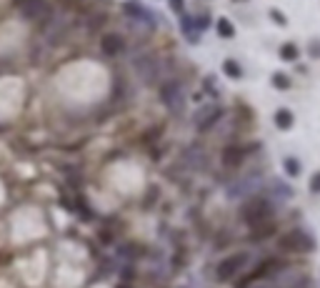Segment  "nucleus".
Returning <instances> with one entry per match:
<instances>
[{
    "instance_id": "obj_15",
    "label": "nucleus",
    "mask_w": 320,
    "mask_h": 288,
    "mask_svg": "<svg viewBox=\"0 0 320 288\" xmlns=\"http://www.w3.org/2000/svg\"><path fill=\"white\" fill-rule=\"evenodd\" d=\"M273 85H275V88H280V90H285V88H290V80H288L285 75L275 73V75H273Z\"/></svg>"
},
{
    "instance_id": "obj_3",
    "label": "nucleus",
    "mask_w": 320,
    "mask_h": 288,
    "mask_svg": "<svg viewBox=\"0 0 320 288\" xmlns=\"http://www.w3.org/2000/svg\"><path fill=\"white\" fill-rule=\"evenodd\" d=\"M278 251L303 256V253L315 251V238H313V233H308V231H303V228H293V231H285V233L278 238Z\"/></svg>"
},
{
    "instance_id": "obj_2",
    "label": "nucleus",
    "mask_w": 320,
    "mask_h": 288,
    "mask_svg": "<svg viewBox=\"0 0 320 288\" xmlns=\"http://www.w3.org/2000/svg\"><path fill=\"white\" fill-rule=\"evenodd\" d=\"M270 218H273V201L260 196V193L250 196V201L243 208V221L250 228H260V226H268Z\"/></svg>"
},
{
    "instance_id": "obj_17",
    "label": "nucleus",
    "mask_w": 320,
    "mask_h": 288,
    "mask_svg": "<svg viewBox=\"0 0 320 288\" xmlns=\"http://www.w3.org/2000/svg\"><path fill=\"white\" fill-rule=\"evenodd\" d=\"M270 15H273V20H275V23H280V25H285V18L280 15V10H270Z\"/></svg>"
},
{
    "instance_id": "obj_13",
    "label": "nucleus",
    "mask_w": 320,
    "mask_h": 288,
    "mask_svg": "<svg viewBox=\"0 0 320 288\" xmlns=\"http://www.w3.org/2000/svg\"><path fill=\"white\" fill-rule=\"evenodd\" d=\"M223 70H225V75H230V78H235V80L243 75V70H240V65H238L235 60H225V63H223Z\"/></svg>"
},
{
    "instance_id": "obj_19",
    "label": "nucleus",
    "mask_w": 320,
    "mask_h": 288,
    "mask_svg": "<svg viewBox=\"0 0 320 288\" xmlns=\"http://www.w3.org/2000/svg\"><path fill=\"white\" fill-rule=\"evenodd\" d=\"M170 3H173L175 10H183V0H170Z\"/></svg>"
},
{
    "instance_id": "obj_5",
    "label": "nucleus",
    "mask_w": 320,
    "mask_h": 288,
    "mask_svg": "<svg viewBox=\"0 0 320 288\" xmlns=\"http://www.w3.org/2000/svg\"><path fill=\"white\" fill-rule=\"evenodd\" d=\"M20 15L28 20H38L48 13V0H18Z\"/></svg>"
},
{
    "instance_id": "obj_1",
    "label": "nucleus",
    "mask_w": 320,
    "mask_h": 288,
    "mask_svg": "<svg viewBox=\"0 0 320 288\" xmlns=\"http://www.w3.org/2000/svg\"><path fill=\"white\" fill-rule=\"evenodd\" d=\"M253 263V256L248 251H238V253H230L225 256L218 266H215V281L218 283H230L235 281L240 273H245V268Z\"/></svg>"
},
{
    "instance_id": "obj_18",
    "label": "nucleus",
    "mask_w": 320,
    "mask_h": 288,
    "mask_svg": "<svg viewBox=\"0 0 320 288\" xmlns=\"http://www.w3.org/2000/svg\"><path fill=\"white\" fill-rule=\"evenodd\" d=\"M313 50H315L313 55H315V58H320V40H313Z\"/></svg>"
},
{
    "instance_id": "obj_14",
    "label": "nucleus",
    "mask_w": 320,
    "mask_h": 288,
    "mask_svg": "<svg viewBox=\"0 0 320 288\" xmlns=\"http://www.w3.org/2000/svg\"><path fill=\"white\" fill-rule=\"evenodd\" d=\"M280 58H283V60H295V58H298V48H295L293 43H285V45L280 48Z\"/></svg>"
},
{
    "instance_id": "obj_4",
    "label": "nucleus",
    "mask_w": 320,
    "mask_h": 288,
    "mask_svg": "<svg viewBox=\"0 0 320 288\" xmlns=\"http://www.w3.org/2000/svg\"><path fill=\"white\" fill-rule=\"evenodd\" d=\"M160 98H163V103H165L170 110H180V108H183V100H185L183 88H180L178 80L165 83V85H163V93H160Z\"/></svg>"
},
{
    "instance_id": "obj_10",
    "label": "nucleus",
    "mask_w": 320,
    "mask_h": 288,
    "mask_svg": "<svg viewBox=\"0 0 320 288\" xmlns=\"http://www.w3.org/2000/svg\"><path fill=\"white\" fill-rule=\"evenodd\" d=\"M243 158H245V153H240L238 148H228L225 156H223V163L230 166V168H238V166L243 163Z\"/></svg>"
},
{
    "instance_id": "obj_7",
    "label": "nucleus",
    "mask_w": 320,
    "mask_h": 288,
    "mask_svg": "<svg viewBox=\"0 0 320 288\" xmlns=\"http://www.w3.org/2000/svg\"><path fill=\"white\" fill-rule=\"evenodd\" d=\"M123 38L118 35V33H108L103 40H100V48H103V53L105 55H118V53H123Z\"/></svg>"
},
{
    "instance_id": "obj_9",
    "label": "nucleus",
    "mask_w": 320,
    "mask_h": 288,
    "mask_svg": "<svg viewBox=\"0 0 320 288\" xmlns=\"http://www.w3.org/2000/svg\"><path fill=\"white\" fill-rule=\"evenodd\" d=\"M293 123H295V118H293V113H290L288 108H280V110L275 113V125H278L280 130H290Z\"/></svg>"
},
{
    "instance_id": "obj_16",
    "label": "nucleus",
    "mask_w": 320,
    "mask_h": 288,
    "mask_svg": "<svg viewBox=\"0 0 320 288\" xmlns=\"http://www.w3.org/2000/svg\"><path fill=\"white\" fill-rule=\"evenodd\" d=\"M310 191H313V193H320V171L310 178Z\"/></svg>"
},
{
    "instance_id": "obj_12",
    "label": "nucleus",
    "mask_w": 320,
    "mask_h": 288,
    "mask_svg": "<svg viewBox=\"0 0 320 288\" xmlns=\"http://www.w3.org/2000/svg\"><path fill=\"white\" fill-rule=\"evenodd\" d=\"M218 33H220V38H233L235 35V28H233V23L228 18H220L218 20Z\"/></svg>"
},
{
    "instance_id": "obj_6",
    "label": "nucleus",
    "mask_w": 320,
    "mask_h": 288,
    "mask_svg": "<svg viewBox=\"0 0 320 288\" xmlns=\"http://www.w3.org/2000/svg\"><path fill=\"white\" fill-rule=\"evenodd\" d=\"M135 70L143 75V80L153 83V80H155V75H158V60H155V58H150V55L138 58V60H135Z\"/></svg>"
},
{
    "instance_id": "obj_8",
    "label": "nucleus",
    "mask_w": 320,
    "mask_h": 288,
    "mask_svg": "<svg viewBox=\"0 0 320 288\" xmlns=\"http://www.w3.org/2000/svg\"><path fill=\"white\" fill-rule=\"evenodd\" d=\"M220 118V108H205V110H200V113H195V125L200 128V130H208L215 120Z\"/></svg>"
},
{
    "instance_id": "obj_11",
    "label": "nucleus",
    "mask_w": 320,
    "mask_h": 288,
    "mask_svg": "<svg viewBox=\"0 0 320 288\" xmlns=\"http://www.w3.org/2000/svg\"><path fill=\"white\" fill-rule=\"evenodd\" d=\"M283 168H285V176H290V178H298L300 171H303V168H300V161H298V158H290V156L283 158Z\"/></svg>"
}]
</instances>
